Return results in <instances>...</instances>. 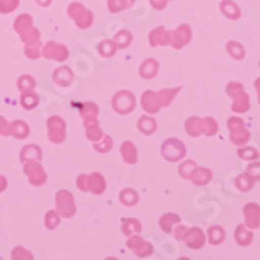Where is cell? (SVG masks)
<instances>
[{"mask_svg":"<svg viewBox=\"0 0 260 260\" xmlns=\"http://www.w3.org/2000/svg\"><path fill=\"white\" fill-rule=\"evenodd\" d=\"M181 92V87H172V89H160L157 92L154 90H145L142 93L140 105L144 111L150 115L157 114L162 108H167L172 105V102L176 99V95Z\"/></svg>","mask_w":260,"mask_h":260,"instance_id":"obj_1","label":"cell"},{"mask_svg":"<svg viewBox=\"0 0 260 260\" xmlns=\"http://www.w3.org/2000/svg\"><path fill=\"white\" fill-rule=\"evenodd\" d=\"M226 93L232 97V112L235 114H245L249 111L251 108V100L249 95L245 90V86L237 83V81H232L226 86Z\"/></svg>","mask_w":260,"mask_h":260,"instance_id":"obj_2","label":"cell"},{"mask_svg":"<svg viewBox=\"0 0 260 260\" xmlns=\"http://www.w3.org/2000/svg\"><path fill=\"white\" fill-rule=\"evenodd\" d=\"M228 128L231 133V142L235 147H243L249 142L251 133L245 126V122L242 120V117H237V115L231 117L228 120Z\"/></svg>","mask_w":260,"mask_h":260,"instance_id":"obj_3","label":"cell"},{"mask_svg":"<svg viewBox=\"0 0 260 260\" xmlns=\"http://www.w3.org/2000/svg\"><path fill=\"white\" fill-rule=\"evenodd\" d=\"M67 14H69L70 19H72L77 23V27L81 28V30L89 28L93 23V13L90 10H87L80 2H72V4H70L67 7Z\"/></svg>","mask_w":260,"mask_h":260,"instance_id":"obj_4","label":"cell"},{"mask_svg":"<svg viewBox=\"0 0 260 260\" xmlns=\"http://www.w3.org/2000/svg\"><path fill=\"white\" fill-rule=\"evenodd\" d=\"M47 137L52 144H62L67 137V123L62 117L52 115L47 119Z\"/></svg>","mask_w":260,"mask_h":260,"instance_id":"obj_5","label":"cell"},{"mask_svg":"<svg viewBox=\"0 0 260 260\" xmlns=\"http://www.w3.org/2000/svg\"><path fill=\"white\" fill-rule=\"evenodd\" d=\"M160 153H162V157L167 159L169 162H179L181 159L185 157L187 148H185V145L182 144L181 140L172 137V139H167L162 144Z\"/></svg>","mask_w":260,"mask_h":260,"instance_id":"obj_6","label":"cell"},{"mask_svg":"<svg viewBox=\"0 0 260 260\" xmlns=\"http://www.w3.org/2000/svg\"><path fill=\"white\" fill-rule=\"evenodd\" d=\"M56 212L64 217V218H72L77 214V204H75V198L69 190H58L56 193Z\"/></svg>","mask_w":260,"mask_h":260,"instance_id":"obj_7","label":"cell"},{"mask_svg":"<svg viewBox=\"0 0 260 260\" xmlns=\"http://www.w3.org/2000/svg\"><path fill=\"white\" fill-rule=\"evenodd\" d=\"M136 108V97L131 90H119L112 97V109L117 112V114H122V115H126L129 112H133Z\"/></svg>","mask_w":260,"mask_h":260,"instance_id":"obj_8","label":"cell"},{"mask_svg":"<svg viewBox=\"0 0 260 260\" xmlns=\"http://www.w3.org/2000/svg\"><path fill=\"white\" fill-rule=\"evenodd\" d=\"M69 49L62 44H58L55 41H47L41 50V56H44L45 59L50 61H56V62H64L69 58Z\"/></svg>","mask_w":260,"mask_h":260,"instance_id":"obj_9","label":"cell"},{"mask_svg":"<svg viewBox=\"0 0 260 260\" xmlns=\"http://www.w3.org/2000/svg\"><path fill=\"white\" fill-rule=\"evenodd\" d=\"M23 173L27 175L28 182L35 187H41L47 182V173L42 169L41 160H28V162H23Z\"/></svg>","mask_w":260,"mask_h":260,"instance_id":"obj_10","label":"cell"},{"mask_svg":"<svg viewBox=\"0 0 260 260\" xmlns=\"http://www.w3.org/2000/svg\"><path fill=\"white\" fill-rule=\"evenodd\" d=\"M192 41V28L188 23H181L173 31H170V45L175 50H181Z\"/></svg>","mask_w":260,"mask_h":260,"instance_id":"obj_11","label":"cell"},{"mask_svg":"<svg viewBox=\"0 0 260 260\" xmlns=\"http://www.w3.org/2000/svg\"><path fill=\"white\" fill-rule=\"evenodd\" d=\"M126 246L140 258H144V257H148L154 252V248L150 242H147L145 239H142L140 235L137 234H133L128 237V242H126Z\"/></svg>","mask_w":260,"mask_h":260,"instance_id":"obj_12","label":"cell"},{"mask_svg":"<svg viewBox=\"0 0 260 260\" xmlns=\"http://www.w3.org/2000/svg\"><path fill=\"white\" fill-rule=\"evenodd\" d=\"M182 242L190 249H201L206 245L207 239H206V234H204L203 229H200V228H187V232L184 235Z\"/></svg>","mask_w":260,"mask_h":260,"instance_id":"obj_13","label":"cell"},{"mask_svg":"<svg viewBox=\"0 0 260 260\" xmlns=\"http://www.w3.org/2000/svg\"><path fill=\"white\" fill-rule=\"evenodd\" d=\"M106 190V179L102 173L93 172L86 175V192H92L93 195H102Z\"/></svg>","mask_w":260,"mask_h":260,"instance_id":"obj_14","label":"cell"},{"mask_svg":"<svg viewBox=\"0 0 260 260\" xmlns=\"http://www.w3.org/2000/svg\"><path fill=\"white\" fill-rule=\"evenodd\" d=\"M243 215H245V226L251 231L258 229L260 226V207L257 203H248L243 207Z\"/></svg>","mask_w":260,"mask_h":260,"instance_id":"obj_15","label":"cell"},{"mask_svg":"<svg viewBox=\"0 0 260 260\" xmlns=\"http://www.w3.org/2000/svg\"><path fill=\"white\" fill-rule=\"evenodd\" d=\"M84 129H86V137L90 142H97L103 136V129L99 123V117H86L83 119Z\"/></svg>","mask_w":260,"mask_h":260,"instance_id":"obj_16","label":"cell"},{"mask_svg":"<svg viewBox=\"0 0 260 260\" xmlns=\"http://www.w3.org/2000/svg\"><path fill=\"white\" fill-rule=\"evenodd\" d=\"M150 45L151 47H165L170 45V31L165 27H156L150 31Z\"/></svg>","mask_w":260,"mask_h":260,"instance_id":"obj_17","label":"cell"},{"mask_svg":"<svg viewBox=\"0 0 260 260\" xmlns=\"http://www.w3.org/2000/svg\"><path fill=\"white\" fill-rule=\"evenodd\" d=\"M74 72L70 70L67 66H61V67H58L55 72H53V75H52V80H53V83H56L58 86H61V87H67V86H70L72 84V81H74Z\"/></svg>","mask_w":260,"mask_h":260,"instance_id":"obj_18","label":"cell"},{"mask_svg":"<svg viewBox=\"0 0 260 260\" xmlns=\"http://www.w3.org/2000/svg\"><path fill=\"white\" fill-rule=\"evenodd\" d=\"M212 178H214V173H212V170L206 169V167H197L192 170L190 176H188V179H190L195 185H207Z\"/></svg>","mask_w":260,"mask_h":260,"instance_id":"obj_19","label":"cell"},{"mask_svg":"<svg viewBox=\"0 0 260 260\" xmlns=\"http://www.w3.org/2000/svg\"><path fill=\"white\" fill-rule=\"evenodd\" d=\"M159 72V62L154 59V58H147L144 62L140 64L139 67V74L142 78H145V80H151L157 75Z\"/></svg>","mask_w":260,"mask_h":260,"instance_id":"obj_20","label":"cell"},{"mask_svg":"<svg viewBox=\"0 0 260 260\" xmlns=\"http://www.w3.org/2000/svg\"><path fill=\"white\" fill-rule=\"evenodd\" d=\"M120 154H122L123 162L128 164V165H134V164H137V160H139L137 148H136V145L133 144V142H129V140H126V142H123V144H122V147H120Z\"/></svg>","mask_w":260,"mask_h":260,"instance_id":"obj_21","label":"cell"},{"mask_svg":"<svg viewBox=\"0 0 260 260\" xmlns=\"http://www.w3.org/2000/svg\"><path fill=\"white\" fill-rule=\"evenodd\" d=\"M137 128L142 134L145 136H151L153 133H156L157 129V122L153 115H142L137 120Z\"/></svg>","mask_w":260,"mask_h":260,"instance_id":"obj_22","label":"cell"},{"mask_svg":"<svg viewBox=\"0 0 260 260\" xmlns=\"http://www.w3.org/2000/svg\"><path fill=\"white\" fill-rule=\"evenodd\" d=\"M234 239L237 242L239 246H248L252 243V231L248 229L245 224H239L235 228V232H234Z\"/></svg>","mask_w":260,"mask_h":260,"instance_id":"obj_23","label":"cell"},{"mask_svg":"<svg viewBox=\"0 0 260 260\" xmlns=\"http://www.w3.org/2000/svg\"><path fill=\"white\" fill-rule=\"evenodd\" d=\"M220 10H221V13H223L228 19H231V20H237V19H240V16H242V11H240L239 5L235 4L234 0H221Z\"/></svg>","mask_w":260,"mask_h":260,"instance_id":"obj_24","label":"cell"},{"mask_svg":"<svg viewBox=\"0 0 260 260\" xmlns=\"http://www.w3.org/2000/svg\"><path fill=\"white\" fill-rule=\"evenodd\" d=\"M10 136L16 139H27L30 136V126L23 120H14L10 123Z\"/></svg>","mask_w":260,"mask_h":260,"instance_id":"obj_25","label":"cell"},{"mask_svg":"<svg viewBox=\"0 0 260 260\" xmlns=\"http://www.w3.org/2000/svg\"><path fill=\"white\" fill-rule=\"evenodd\" d=\"M41 159H42V150L38 145H25L20 150V162L41 160Z\"/></svg>","mask_w":260,"mask_h":260,"instance_id":"obj_26","label":"cell"},{"mask_svg":"<svg viewBox=\"0 0 260 260\" xmlns=\"http://www.w3.org/2000/svg\"><path fill=\"white\" fill-rule=\"evenodd\" d=\"M20 106L27 111H31L35 109L38 105H39V95L35 92V90H30V92H20Z\"/></svg>","mask_w":260,"mask_h":260,"instance_id":"obj_27","label":"cell"},{"mask_svg":"<svg viewBox=\"0 0 260 260\" xmlns=\"http://www.w3.org/2000/svg\"><path fill=\"white\" fill-rule=\"evenodd\" d=\"M178 223H181V218H179V215L173 214V212H167V214H164V215L160 217V220H159L160 229H162L164 232H167V234H170L172 229H173V226L178 224Z\"/></svg>","mask_w":260,"mask_h":260,"instance_id":"obj_28","label":"cell"},{"mask_svg":"<svg viewBox=\"0 0 260 260\" xmlns=\"http://www.w3.org/2000/svg\"><path fill=\"white\" fill-rule=\"evenodd\" d=\"M185 133L190 137H200L201 136V117L192 115L185 120Z\"/></svg>","mask_w":260,"mask_h":260,"instance_id":"obj_29","label":"cell"},{"mask_svg":"<svg viewBox=\"0 0 260 260\" xmlns=\"http://www.w3.org/2000/svg\"><path fill=\"white\" fill-rule=\"evenodd\" d=\"M226 50H228V53H229L235 61H242V59L246 56L245 47H243L240 42H237V41H229V42L226 44Z\"/></svg>","mask_w":260,"mask_h":260,"instance_id":"obj_30","label":"cell"},{"mask_svg":"<svg viewBox=\"0 0 260 260\" xmlns=\"http://www.w3.org/2000/svg\"><path fill=\"white\" fill-rule=\"evenodd\" d=\"M224 237H226V232L221 226H212L209 228L207 231V240L210 245H221L224 242Z\"/></svg>","mask_w":260,"mask_h":260,"instance_id":"obj_31","label":"cell"},{"mask_svg":"<svg viewBox=\"0 0 260 260\" xmlns=\"http://www.w3.org/2000/svg\"><path fill=\"white\" fill-rule=\"evenodd\" d=\"M218 122L214 119V117H204L201 119V134L207 136V137H212L218 133Z\"/></svg>","mask_w":260,"mask_h":260,"instance_id":"obj_32","label":"cell"},{"mask_svg":"<svg viewBox=\"0 0 260 260\" xmlns=\"http://www.w3.org/2000/svg\"><path fill=\"white\" fill-rule=\"evenodd\" d=\"M30 27H33V17L30 14H20L14 20V31L17 35L27 31Z\"/></svg>","mask_w":260,"mask_h":260,"instance_id":"obj_33","label":"cell"},{"mask_svg":"<svg viewBox=\"0 0 260 260\" xmlns=\"http://www.w3.org/2000/svg\"><path fill=\"white\" fill-rule=\"evenodd\" d=\"M119 200L123 206L126 207H133L139 203V193L134 190V188H123L119 195Z\"/></svg>","mask_w":260,"mask_h":260,"instance_id":"obj_34","label":"cell"},{"mask_svg":"<svg viewBox=\"0 0 260 260\" xmlns=\"http://www.w3.org/2000/svg\"><path fill=\"white\" fill-rule=\"evenodd\" d=\"M114 44L117 49H126V47L133 42V33L129 30H120L114 36Z\"/></svg>","mask_w":260,"mask_h":260,"instance_id":"obj_35","label":"cell"},{"mask_svg":"<svg viewBox=\"0 0 260 260\" xmlns=\"http://www.w3.org/2000/svg\"><path fill=\"white\" fill-rule=\"evenodd\" d=\"M140 231H142V224H140L139 220H136V218H126V220H123V223H122V232H123V235H126V237H129V235H133V234H139Z\"/></svg>","mask_w":260,"mask_h":260,"instance_id":"obj_36","label":"cell"},{"mask_svg":"<svg viewBox=\"0 0 260 260\" xmlns=\"http://www.w3.org/2000/svg\"><path fill=\"white\" fill-rule=\"evenodd\" d=\"M136 0H108V10L111 13H120L126 8H131Z\"/></svg>","mask_w":260,"mask_h":260,"instance_id":"obj_37","label":"cell"},{"mask_svg":"<svg viewBox=\"0 0 260 260\" xmlns=\"http://www.w3.org/2000/svg\"><path fill=\"white\" fill-rule=\"evenodd\" d=\"M99 53L103 56V58H111V56H114V53L117 52V47H115V44H114V41L112 39H105V41H102L100 44H99Z\"/></svg>","mask_w":260,"mask_h":260,"instance_id":"obj_38","label":"cell"},{"mask_svg":"<svg viewBox=\"0 0 260 260\" xmlns=\"http://www.w3.org/2000/svg\"><path fill=\"white\" fill-rule=\"evenodd\" d=\"M59 223H61V215L58 214V212H56L55 209H52V210L47 212L45 217H44V224H45L47 229L53 231V229H56V228L59 226Z\"/></svg>","mask_w":260,"mask_h":260,"instance_id":"obj_39","label":"cell"},{"mask_svg":"<svg viewBox=\"0 0 260 260\" xmlns=\"http://www.w3.org/2000/svg\"><path fill=\"white\" fill-rule=\"evenodd\" d=\"M254 179L245 172V173H240L239 176H237V179H235V185H237V188L240 192H248V190H251L252 188V185H254Z\"/></svg>","mask_w":260,"mask_h":260,"instance_id":"obj_40","label":"cell"},{"mask_svg":"<svg viewBox=\"0 0 260 260\" xmlns=\"http://www.w3.org/2000/svg\"><path fill=\"white\" fill-rule=\"evenodd\" d=\"M93 148L95 151L105 154V153H109L112 150V137L111 136H102V139H99L97 142H93Z\"/></svg>","mask_w":260,"mask_h":260,"instance_id":"obj_41","label":"cell"},{"mask_svg":"<svg viewBox=\"0 0 260 260\" xmlns=\"http://www.w3.org/2000/svg\"><path fill=\"white\" fill-rule=\"evenodd\" d=\"M25 56L30 59H38L41 58V39L39 41H33V42H25Z\"/></svg>","mask_w":260,"mask_h":260,"instance_id":"obj_42","label":"cell"},{"mask_svg":"<svg viewBox=\"0 0 260 260\" xmlns=\"http://www.w3.org/2000/svg\"><path fill=\"white\" fill-rule=\"evenodd\" d=\"M35 87H36V80L31 75L25 74L17 80V89L20 92H30V90H35Z\"/></svg>","mask_w":260,"mask_h":260,"instance_id":"obj_43","label":"cell"},{"mask_svg":"<svg viewBox=\"0 0 260 260\" xmlns=\"http://www.w3.org/2000/svg\"><path fill=\"white\" fill-rule=\"evenodd\" d=\"M20 5V0H0V14H10L16 11Z\"/></svg>","mask_w":260,"mask_h":260,"instance_id":"obj_44","label":"cell"},{"mask_svg":"<svg viewBox=\"0 0 260 260\" xmlns=\"http://www.w3.org/2000/svg\"><path fill=\"white\" fill-rule=\"evenodd\" d=\"M11 258L13 260H31L33 254L23 246H16L11 252Z\"/></svg>","mask_w":260,"mask_h":260,"instance_id":"obj_45","label":"cell"},{"mask_svg":"<svg viewBox=\"0 0 260 260\" xmlns=\"http://www.w3.org/2000/svg\"><path fill=\"white\" fill-rule=\"evenodd\" d=\"M239 157L245 159V160H257L258 159V151L255 148H249V147H240L239 148Z\"/></svg>","mask_w":260,"mask_h":260,"instance_id":"obj_46","label":"cell"},{"mask_svg":"<svg viewBox=\"0 0 260 260\" xmlns=\"http://www.w3.org/2000/svg\"><path fill=\"white\" fill-rule=\"evenodd\" d=\"M19 36H20V39L23 42H33V41H39L41 39V31L38 28H35V27H30L27 31L20 33Z\"/></svg>","mask_w":260,"mask_h":260,"instance_id":"obj_47","label":"cell"},{"mask_svg":"<svg viewBox=\"0 0 260 260\" xmlns=\"http://www.w3.org/2000/svg\"><path fill=\"white\" fill-rule=\"evenodd\" d=\"M195 167H197V162L195 160H185V162H182L179 167H178V172H179V175L182 178L188 179V176H190V173H192V170Z\"/></svg>","mask_w":260,"mask_h":260,"instance_id":"obj_48","label":"cell"},{"mask_svg":"<svg viewBox=\"0 0 260 260\" xmlns=\"http://www.w3.org/2000/svg\"><path fill=\"white\" fill-rule=\"evenodd\" d=\"M258 162L255 160L254 164H251V165H248V169H246V173L257 182L258 181V178H260V167H258Z\"/></svg>","mask_w":260,"mask_h":260,"instance_id":"obj_49","label":"cell"},{"mask_svg":"<svg viewBox=\"0 0 260 260\" xmlns=\"http://www.w3.org/2000/svg\"><path fill=\"white\" fill-rule=\"evenodd\" d=\"M0 136H10V122L4 115H0Z\"/></svg>","mask_w":260,"mask_h":260,"instance_id":"obj_50","label":"cell"},{"mask_svg":"<svg viewBox=\"0 0 260 260\" xmlns=\"http://www.w3.org/2000/svg\"><path fill=\"white\" fill-rule=\"evenodd\" d=\"M150 4L154 10H164V8H167V4H169V0H150Z\"/></svg>","mask_w":260,"mask_h":260,"instance_id":"obj_51","label":"cell"},{"mask_svg":"<svg viewBox=\"0 0 260 260\" xmlns=\"http://www.w3.org/2000/svg\"><path fill=\"white\" fill-rule=\"evenodd\" d=\"M7 187H8V181H7V178L0 175V193H2Z\"/></svg>","mask_w":260,"mask_h":260,"instance_id":"obj_52","label":"cell"},{"mask_svg":"<svg viewBox=\"0 0 260 260\" xmlns=\"http://www.w3.org/2000/svg\"><path fill=\"white\" fill-rule=\"evenodd\" d=\"M36 4L39 7H49L52 4V0H36Z\"/></svg>","mask_w":260,"mask_h":260,"instance_id":"obj_53","label":"cell"}]
</instances>
